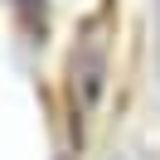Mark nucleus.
<instances>
[{"label":"nucleus","instance_id":"1","mask_svg":"<svg viewBox=\"0 0 160 160\" xmlns=\"http://www.w3.org/2000/svg\"><path fill=\"white\" fill-rule=\"evenodd\" d=\"M29 5H34V10H39V0H29Z\"/></svg>","mask_w":160,"mask_h":160}]
</instances>
